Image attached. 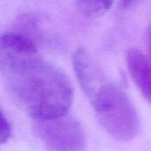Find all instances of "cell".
Instances as JSON below:
<instances>
[{"instance_id":"6da1fadb","label":"cell","mask_w":151,"mask_h":151,"mask_svg":"<svg viewBox=\"0 0 151 151\" xmlns=\"http://www.w3.org/2000/svg\"><path fill=\"white\" fill-rule=\"evenodd\" d=\"M5 80L13 101L33 120L64 115L73 103V87L68 75L43 58Z\"/></svg>"},{"instance_id":"7a4b0ae2","label":"cell","mask_w":151,"mask_h":151,"mask_svg":"<svg viewBox=\"0 0 151 151\" xmlns=\"http://www.w3.org/2000/svg\"><path fill=\"white\" fill-rule=\"evenodd\" d=\"M103 129L116 141L133 140L140 130L135 107L124 90L110 81L90 100Z\"/></svg>"},{"instance_id":"3957f363","label":"cell","mask_w":151,"mask_h":151,"mask_svg":"<svg viewBox=\"0 0 151 151\" xmlns=\"http://www.w3.org/2000/svg\"><path fill=\"white\" fill-rule=\"evenodd\" d=\"M35 135L50 150L80 151L86 147V135L81 123L68 113L42 120H33Z\"/></svg>"},{"instance_id":"277c9868","label":"cell","mask_w":151,"mask_h":151,"mask_svg":"<svg viewBox=\"0 0 151 151\" xmlns=\"http://www.w3.org/2000/svg\"><path fill=\"white\" fill-rule=\"evenodd\" d=\"M41 58L35 40L18 32L0 34V73L7 78Z\"/></svg>"},{"instance_id":"5b68a950","label":"cell","mask_w":151,"mask_h":151,"mask_svg":"<svg viewBox=\"0 0 151 151\" xmlns=\"http://www.w3.org/2000/svg\"><path fill=\"white\" fill-rule=\"evenodd\" d=\"M72 65L78 84L89 101L109 81L100 65L83 47L74 51Z\"/></svg>"},{"instance_id":"8992f818","label":"cell","mask_w":151,"mask_h":151,"mask_svg":"<svg viewBox=\"0 0 151 151\" xmlns=\"http://www.w3.org/2000/svg\"><path fill=\"white\" fill-rule=\"evenodd\" d=\"M125 62L130 76L145 100L151 104V63L138 49L126 51Z\"/></svg>"},{"instance_id":"52a82bcc","label":"cell","mask_w":151,"mask_h":151,"mask_svg":"<svg viewBox=\"0 0 151 151\" xmlns=\"http://www.w3.org/2000/svg\"><path fill=\"white\" fill-rule=\"evenodd\" d=\"M75 2L83 15L91 19H97L110 10L114 0H75Z\"/></svg>"},{"instance_id":"ba28073f","label":"cell","mask_w":151,"mask_h":151,"mask_svg":"<svg viewBox=\"0 0 151 151\" xmlns=\"http://www.w3.org/2000/svg\"><path fill=\"white\" fill-rule=\"evenodd\" d=\"M11 133L10 123L0 108V144L5 143L11 138Z\"/></svg>"},{"instance_id":"9c48e42d","label":"cell","mask_w":151,"mask_h":151,"mask_svg":"<svg viewBox=\"0 0 151 151\" xmlns=\"http://www.w3.org/2000/svg\"><path fill=\"white\" fill-rule=\"evenodd\" d=\"M145 37H146V45H147V50L149 52V55L151 58V23L149 24V26L146 28V33H145Z\"/></svg>"},{"instance_id":"30bf717a","label":"cell","mask_w":151,"mask_h":151,"mask_svg":"<svg viewBox=\"0 0 151 151\" xmlns=\"http://www.w3.org/2000/svg\"><path fill=\"white\" fill-rule=\"evenodd\" d=\"M140 0H120V5L124 9H130L135 6Z\"/></svg>"}]
</instances>
